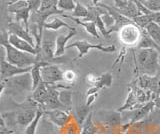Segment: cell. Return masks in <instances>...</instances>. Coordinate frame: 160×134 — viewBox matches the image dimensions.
I'll return each instance as SVG.
<instances>
[{
    "mask_svg": "<svg viewBox=\"0 0 160 134\" xmlns=\"http://www.w3.org/2000/svg\"><path fill=\"white\" fill-rule=\"evenodd\" d=\"M133 60L136 76L140 74L154 76L160 68V53L153 48L134 49Z\"/></svg>",
    "mask_w": 160,
    "mask_h": 134,
    "instance_id": "cell-1",
    "label": "cell"
},
{
    "mask_svg": "<svg viewBox=\"0 0 160 134\" xmlns=\"http://www.w3.org/2000/svg\"><path fill=\"white\" fill-rule=\"evenodd\" d=\"M33 91V82L30 72L19 74L14 77L1 81V96L6 94L7 96L16 100L24 94H31Z\"/></svg>",
    "mask_w": 160,
    "mask_h": 134,
    "instance_id": "cell-2",
    "label": "cell"
},
{
    "mask_svg": "<svg viewBox=\"0 0 160 134\" xmlns=\"http://www.w3.org/2000/svg\"><path fill=\"white\" fill-rule=\"evenodd\" d=\"M56 31L44 29L42 43L38 54L36 55L38 62H44L47 64H66L70 62V58L66 55L56 57L55 50H56Z\"/></svg>",
    "mask_w": 160,
    "mask_h": 134,
    "instance_id": "cell-3",
    "label": "cell"
},
{
    "mask_svg": "<svg viewBox=\"0 0 160 134\" xmlns=\"http://www.w3.org/2000/svg\"><path fill=\"white\" fill-rule=\"evenodd\" d=\"M8 35L9 33L2 29L1 34H0V44L1 47L4 48L5 50V58L6 60L13 64V65L21 68H27L31 67L34 64H36L37 57L32 54L27 53L19 50V49L13 47L11 44L8 42Z\"/></svg>",
    "mask_w": 160,
    "mask_h": 134,
    "instance_id": "cell-4",
    "label": "cell"
},
{
    "mask_svg": "<svg viewBox=\"0 0 160 134\" xmlns=\"http://www.w3.org/2000/svg\"><path fill=\"white\" fill-rule=\"evenodd\" d=\"M119 41L126 47H137L142 38V28L134 22L123 26L118 31Z\"/></svg>",
    "mask_w": 160,
    "mask_h": 134,
    "instance_id": "cell-5",
    "label": "cell"
},
{
    "mask_svg": "<svg viewBox=\"0 0 160 134\" xmlns=\"http://www.w3.org/2000/svg\"><path fill=\"white\" fill-rule=\"evenodd\" d=\"M76 48L78 50V55L77 57L74 59V60H78V59L84 57L86 54L91 50V49H97L102 52H106V53H111L115 52L116 50V47L115 45H103V44H92L89 43L86 40H77L71 44H69L66 49L70 48Z\"/></svg>",
    "mask_w": 160,
    "mask_h": 134,
    "instance_id": "cell-6",
    "label": "cell"
},
{
    "mask_svg": "<svg viewBox=\"0 0 160 134\" xmlns=\"http://www.w3.org/2000/svg\"><path fill=\"white\" fill-rule=\"evenodd\" d=\"M2 48V55L0 58V79L2 80H6L8 78L14 77L19 74H23V73H27L30 72L32 69L31 67H27V68H21V67H17L13 65V64L9 63L6 58H5V50L4 48Z\"/></svg>",
    "mask_w": 160,
    "mask_h": 134,
    "instance_id": "cell-7",
    "label": "cell"
},
{
    "mask_svg": "<svg viewBox=\"0 0 160 134\" xmlns=\"http://www.w3.org/2000/svg\"><path fill=\"white\" fill-rule=\"evenodd\" d=\"M156 107V103L154 100H151L147 103L142 104L141 106H139L138 108L134 109V110H129V111H124L122 112V118L126 117L127 122L129 124H132L135 122H138L139 120H141L144 117H146L149 115L150 112H152L153 109Z\"/></svg>",
    "mask_w": 160,
    "mask_h": 134,
    "instance_id": "cell-8",
    "label": "cell"
},
{
    "mask_svg": "<svg viewBox=\"0 0 160 134\" xmlns=\"http://www.w3.org/2000/svg\"><path fill=\"white\" fill-rule=\"evenodd\" d=\"M63 72L57 64H47L41 67L42 81L48 85H55L63 81Z\"/></svg>",
    "mask_w": 160,
    "mask_h": 134,
    "instance_id": "cell-9",
    "label": "cell"
},
{
    "mask_svg": "<svg viewBox=\"0 0 160 134\" xmlns=\"http://www.w3.org/2000/svg\"><path fill=\"white\" fill-rule=\"evenodd\" d=\"M44 116L58 128H63L67 126L69 121L71 120V114H70V112L61 110V109L44 111Z\"/></svg>",
    "mask_w": 160,
    "mask_h": 134,
    "instance_id": "cell-10",
    "label": "cell"
},
{
    "mask_svg": "<svg viewBox=\"0 0 160 134\" xmlns=\"http://www.w3.org/2000/svg\"><path fill=\"white\" fill-rule=\"evenodd\" d=\"M99 5L106 9V10L111 14V16L114 18V25L112 27H110L107 30V35L111 34L112 32H118L123 26L127 25V24H129V23L134 22L133 20H131V19H129L126 16H124V15H122V14L118 13L117 11H115L111 6L107 5V4L100 3Z\"/></svg>",
    "mask_w": 160,
    "mask_h": 134,
    "instance_id": "cell-11",
    "label": "cell"
},
{
    "mask_svg": "<svg viewBox=\"0 0 160 134\" xmlns=\"http://www.w3.org/2000/svg\"><path fill=\"white\" fill-rule=\"evenodd\" d=\"M7 32L10 34H14L20 38L24 39V40L28 41L29 43H31L32 45L35 46V40L33 36L30 34L28 29H26L22 23L20 22H15V21H9L7 24Z\"/></svg>",
    "mask_w": 160,
    "mask_h": 134,
    "instance_id": "cell-12",
    "label": "cell"
},
{
    "mask_svg": "<svg viewBox=\"0 0 160 134\" xmlns=\"http://www.w3.org/2000/svg\"><path fill=\"white\" fill-rule=\"evenodd\" d=\"M99 120L108 126H118L122 122V115L117 110H100L97 112Z\"/></svg>",
    "mask_w": 160,
    "mask_h": 134,
    "instance_id": "cell-13",
    "label": "cell"
},
{
    "mask_svg": "<svg viewBox=\"0 0 160 134\" xmlns=\"http://www.w3.org/2000/svg\"><path fill=\"white\" fill-rule=\"evenodd\" d=\"M8 42L11 44V45L15 48L19 49V50L24 51V52H27L32 54V55H37V49L34 45H32L31 43H29L28 41L24 40V39L20 38L14 34H10L8 35Z\"/></svg>",
    "mask_w": 160,
    "mask_h": 134,
    "instance_id": "cell-14",
    "label": "cell"
},
{
    "mask_svg": "<svg viewBox=\"0 0 160 134\" xmlns=\"http://www.w3.org/2000/svg\"><path fill=\"white\" fill-rule=\"evenodd\" d=\"M77 33V29L74 28L73 30H69L67 34H60L56 38V50H55V56L60 57L65 55V51L67 50V42L71 39L75 34Z\"/></svg>",
    "mask_w": 160,
    "mask_h": 134,
    "instance_id": "cell-15",
    "label": "cell"
},
{
    "mask_svg": "<svg viewBox=\"0 0 160 134\" xmlns=\"http://www.w3.org/2000/svg\"><path fill=\"white\" fill-rule=\"evenodd\" d=\"M113 82V76L110 72H106L99 76V79L97 83L94 86H91L88 90L86 91V96L90 95V94H95L98 93L100 90H102L104 88H108L112 85Z\"/></svg>",
    "mask_w": 160,
    "mask_h": 134,
    "instance_id": "cell-16",
    "label": "cell"
},
{
    "mask_svg": "<svg viewBox=\"0 0 160 134\" xmlns=\"http://www.w3.org/2000/svg\"><path fill=\"white\" fill-rule=\"evenodd\" d=\"M128 88L132 89L133 92L135 93V96H136L138 102L141 103V104L147 103V102L154 100V99H155V96L153 95V93L151 91L139 87L134 80L131 83L128 84Z\"/></svg>",
    "mask_w": 160,
    "mask_h": 134,
    "instance_id": "cell-17",
    "label": "cell"
},
{
    "mask_svg": "<svg viewBox=\"0 0 160 134\" xmlns=\"http://www.w3.org/2000/svg\"><path fill=\"white\" fill-rule=\"evenodd\" d=\"M47 94H48V85L45 84L44 82H41L39 84V86L37 88H35L32 91V93L30 94V97H31L35 102H37L39 104L40 110L43 111V106L45 104L47 98Z\"/></svg>",
    "mask_w": 160,
    "mask_h": 134,
    "instance_id": "cell-18",
    "label": "cell"
},
{
    "mask_svg": "<svg viewBox=\"0 0 160 134\" xmlns=\"http://www.w3.org/2000/svg\"><path fill=\"white\" fill-rule=\"evenodd\" d=\"M62 17L64 18H68V19H71L72 21H74L75 23H77L78 25L82 26L84 28V30L86 31L88 34H90V35H92L93 37H96L97 39H100V36L98 34V28H97V25L95 24L94 22H85L83 20H80L79 18H75V17H72L71 15H68V14H63Z\"/></svg>",
    "mask_w": 160,
    "mask_h": 134,
    "instance_id": "cell-19",
    "label": "cell"
},
{
    "mask_svg": "<svg viewBox=\"0 0 160 134\" xmlns=\"http://www.w3.org/2000/svg\"><path fill=\"white\" fill-rule=\"evenodd\" d=\"M142 104L139 103L136 96H135V93L133 92L132 89L129 88L128 90V94H127V97L125 99V101L123 103L122 106H120L119 108H117L116 110L118 112H124V111H129V110H134V109L138 108L139 106H141Z\"/></svg>",
    "mask_w": 160,
    "mask_h": 134,
    "instance_id": "cell-20",
    "label": "cell"
},
{
    "mask_svg": "<svg viewBox=\"0 0 160 134\" xmlns=\"http://www.w3.org/2000/svg\"><path fill=\"white\" fill-rule=\"evenodd\" d=\"M65 27L68 28L69 30H73L74 27L69 26L67 23H65L62 19H60L59 17H53L50 20H47L44 24V29H47V30H52V31H58L60 28Z\"/></svg>",
    "mask_w": 160,
    "mask_h": 134,
    "instance_id": "cell-21",
    "label": "cell"
},
{
    "mask_svg": "<svg viewBox=\"0 0 160 134\" xmlns=\"http://www.w3.org/2000/svg\"><path fill=\"white\" fill-rule=\"evenodd\" d=\"M44 65H47V63L37 62L36 64H34V65L32 66L31 71H30L31 78H32V82H33V90L39 86L40 83L43 82L42 81V75H41V67Z\"/></svg>",
    "mask_w": 160,
    "mask_h": 134,
    "instance_id": "cell-22",
    "label": "cell"
},
{
    "mask_svg": "<svg viewBox=\"0 0 160 134\" xmlns=\"http://www.w3.org/2000/svg\"><path fill=\"white\" fill-rule=\"evenodd\" d=\"M59 100L63 104L67 111H71L72 109V91L71 88H63L59 91Z\"/></svg>",
    "mask_w": 160,
    "mask_h": 134,
    "instance_id": "cell-23",
    "label": "cell"
},
{
    "mask_svg": "<svg viewBox=\"0 0 160 134\" xmlns=\"http://www.w3.org/2000/svg\"><path fill=\"white\" fill-rule=\"evenodd\" d=\"M90 113H91V107L87 106L86 104L78 106L76 108V110H75V120L77 121L78 125H82Z\"/></svg>",
    "mask_w": 160,
    "mask_h": 134,
    "instance_id": "cell-24",
    "label": "cell"
},
{
    "mask_svg": "<svg viewBox=\"0 0 160 134\" xmlns=\"http://www.w3.org/2000/svg\"><path fill=\"white\" fill-rule=\"evenodd\" d=\"M96 124L93 121V114L92 112L89 114L86 120L81 125V131L80 134H96Z\"/></svg>",
    "mask_w": 160,
    "mask_h": 134,
    "instance_id": "cell-25",
    "label": "cell"
},
{
    "mask_svg": "<svg viewBox=\"0 0 160 134\" xmlns=\"http://www.w3.org/2000/svg\"><path fill=\"white\" fill-rule=\"evenodd\" d=\"M41 127L39 128V132L38 134H58L57 128L54 125L53 123L50 122L48 119L43 115L42 119H41Z\"/></svg>",
    "mask_w": 160,
    "mask_h": 134,
    "instance_id": "cell-26",
    "label": "cell"
},
{
    "mask_svg": "<svg viewBox=\"0 0 160 134\" xmlns=\"http://www.w3.org/2000/svg\"><path fill=\"white\" fill-rule=\"evenodd\" d=\"M44 115V112L42 110H39L37 112L36 117L34 118V120L29 124V125L25 128L24 134H37V129L39 126V122L41 121V119Z\"/></svg>",
    "mask_w": 160,
    "mask_h": 134,
    "instance_id": "cell-27",
    "label": "cell"
},
{
    "mask_svg": "<svg viewBox=\"0 0 160 134\" xmlns=\"http://www.w3.org/2000/svg\"><path fill=\"white\" fill-rule=\"evenodd\" d=\"M145 30L150 35L153 40L156 42L158 46H160V25L156 23H150L149 25L145 28Z\"/></svg>",
    "mask_w": 160,
    "mask_h": 134,
    "instance_id": "cell-28",
    "label": "cell"
},
{
    "mask_svg": "<svg viewBox=\"0 0 160 134\" xmlns=\"http://www.w3.org/2000/svg\"><path fill=\"white\" fill-rule=\"evenodd\" d=\"M88 8L86 5H84V4L80 3L78 0H76V6H75V9L71 12V16L72 17H75V18H86L88 16Z\"/></svg>",
    "mask_w": 160,
    "mask_h": 134,
    "instance_id": "cell-29",
    "label": "cell"
},
{
    "mask_svg": "<svg viewBox=\"0 0 160 134\" xmlns=\"http://www.w3.org/2000/svg\"><path fill=\"white\" fill-rule=\"evenodd\" d=\"M28 7V1L27 0H19L16 2L7 3V11L11 14H14L19 10H22L24 8Z\"/></svg>",
    "mask_w": 160,
    "mask_h": 134,
    "instance_id": "cell-30",
    "label": "cell"
},
{
    "mask_svg": "<svg viewBox=\"0 0 160 134\" xmlns=\"http://www.w3.org/2000/svg\"><path fill=\"white\" fill-rule=\"evenodd\" d=\"M76 6V0H58L57 7L61 11H73Z\"/></svg>",
    "mask_w": 160,
    "mask_h": 134,
    "instance_id": "cell-31",
    "label": "cell"
},
{
    "mask_svg": "<svg viewBox=\"0 0 160 134\" xmlns=\"http://www.w3.org/2000/svg\"><path fill=\"white\" fill-rule=\"evenodd\" d=\"M149 10L160 12V0H137Z\"/></svg>",
    "mask_w": 160,
    "mask_h": 134,
    "instance_id": "cell-32",
    "label": "cell"
},
{
    "mask_svg": "<svg viewBox=\"0 0 160 134\" xmlns=\"http://www.w3.org/2000/svg\"><path fill=\"white\" fill-rule=\"evenodd\" d=\"M77 80V73L74 70H70V69H67L63 72V81L66 82V84H69V85H72Z\"/></svg>",
    "mask_w": 160,
    "mask_h": 134,
    "instance_id": "cell-33",
    "label": "cell"
},
{
    "mask_svg": "<svg viewBox=\"0 0 160 134\" xmlns=\"http://www.w3.org/2000/svg\"><path fill=\"white\" fill-rule=\"evenodd\" d=\"M58 0H41V7L40 10H48V9H52L57 7Z\"/></svg>",
    "mask_w": 160,
    "mask_h": 134,
    "instance_id": "cell-34",
    "label": "cell"
},
{
    "mask_svg": "<svg viewBox=\"0 0 160 134\" xmlns=\"http://www.w3.org/2000/svg\"><path fill=\"white\" fill-rule=\"evenodd\" d=\"M28 7L31 13L38 12L41 7V0H28Z\"/></svg>",
    "mask_w": 160,
    "mask_h": 134,
    "instance_id": "cell-35",
    "label": "cell"
},
{
    "mask_svg": "<svg viewBox=\"0 0 160 134\" xmlns=\"http://www.w3.org/2000/svg\"><path fill=\"white\" fill-rule=\"evenodd\" d=\"M98 79H99V76L90 73V74H88V75H86V77H85V82H86L87 84H89L90 86H94L95 84L97 83Z\"/></svg>",
    "mask_w": 160,
    "mask_h": 134,
    "instance_id": "cell-36",
    "label": "cell"
},
{
    "mask_svg": "<svg viewBox=\"0 0 160 134\" xmlns=\"http://www.w3.org/2000/svg\"><path fill=\"white\" fill-rule=\"evenodd\" d=\"M98 96V93H95V94H90V95H87L86 96V101H85V104H86L87 106L91 107L93 102L95 101V99L97 98Z\"/></svg>",
    "mask_w": 160,
    "mask_h": 134,
    "instance_id": "cell-37",
    "label": "cell"
},
{
    "mask_svg": "<svg viewBox=\"0 0 160 134\" xmlns=\"http://www.w3.org/2000/svg\"><path fill=\"white\" fill-rule=\"evenodd\" d=\"M100 1H101V0H91V2L94 4V5H98V4H100Z\"/></svg>",
    "mask_w": 160,
    "mask_h": 134,
    "instance_id": "cell-38",
    "label": "cell"
},
{
    "mask_svg": "<svg viewBox=\"0 0 160 134\" xmlns=\"http://www.w3.org/2000/svg\"><path fill=\"white\" fill-rule=\"evenodd\" d=\"M16 1H19V0H8L7 3H12V2H16ZM28 1V0H27Z\"/></svg>",
    "mask_w": 160,
    "mask_h": 134,
    "instance_id": "cell-39",
    "label": "cell"
},
{
    "mask_svg": "<svg viewBox=\"0 0 160 134\" xmlns=\"http://www.w3.org/2000/svg\"><path fill=\"white\" fill-rule=\"evenodd\" d=\"M124 1H130V0H124Z\"/></svg>",
    "mask_w": 160,
    "mask_h": 134,
    "instance_id": "cell-40",
    "label": "cell"
}]
</instances>
